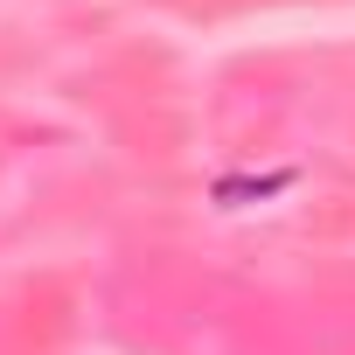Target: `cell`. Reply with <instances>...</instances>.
Segmentation results:
<instances>
[{
    "mask_svg": "<svg viewBox=\"0 0 355 355\" xmlns=\"http://www.w3.org/2000/svg\"><path fill=\"white\" fill-rule=\"evenodd\" d=\"M286 182H293V174H265V182H223L216 196H223V202H244V196H279Z\"/></svg>",
    "mask_w": 355,
    "mask_h": 355,
    "instance_id": "1",
    "label": "cell"
}]
</instances>
